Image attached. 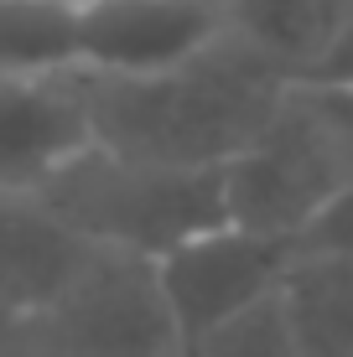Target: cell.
<instances>
[{
	"label": "cell",
	"instance_id": "1",
	"mask_svg": "<svg viewBox=\"0 0 353 357\" xmlns=\"http://www.w3.org/2000/svg\"><path fill=\"white\" fill-rule=\"evenodd\" d=\"M94 135L104 151L161 166L218 171L250 151L281 114L291 73L245 42H224L208 57L161 78H83Z\"/></svg>",
	"mask_w": 353,
	"mask_h": 357
},
{
	"label": "cell",
	"instance_id": "2",
	"mask_svg": "<svg viewBox=\"0 0 353 357\" xmlns=\"http://www.w3.org/2000/svg\"><path fill=\"white\" fill-rule=\"evenodd\" d=\"M57 218L83 233L94 249L130 254V259H161L182 249L187 238L229 223V197H224V166H161V161H136L94 145L78 155L57 181L42 192Z\"/></svg>",
	"mask_w": 353,
	"mask_h": 357
},
{
	"label": "cell",
	"instance_id": "3",
	"mask_svg": "<svg viewBox=\"0 0 353 357\" xmlns=\"http://www.w3.org/2000/svg\"><path fill=\"white\" fill-rule=\"evenodd\" d=\"M16 357H182L156 264L99 249L52 311L21 326Z\"/></svg>",
	"mask_w": 353,
	"mask_h": 357
},
{
	"label": "cell",
	"instance_id": "4",
	"mask_svg": "<svg viewBox=\"0 0 353 357\" xmlns=\"http://www.w3.org/2000/svg\"><path fill=\"white\" fill-rule=\"evenodd\" d=\"M348 181L353 176L338 155V140L291 83L281 114L265 125V135L224 166L229 223L296 243V233L317 218V207Z\"/></svg>",
	"mask_w": 353,
	"mask_h": 357
},
{
	"label": "cell",
	"instance_id": "5",
	"mask_svg": "<svg viewBox=\"0 0 353 357\" xmlns=\"http://www.w3.org/2000/svg\"><path fill=\"white\" fill-rule=\"evenodd\" d=\"M291 254L296 249L286 238H265V233H250L239 223L208 228L198 238H187L182 249L161 254L156 259V285H161L166 316L177 326L182 357H192L234 316L271 301L286 280Z\"/></svg>",
	"mask_w": 353,
	"mask_h": 357
},
{
	"label": "cell",
	"instance_id": "6",
	"mask_svg": "<svg viewBox=\"0 0 353 357\" xmlns=\"http://www.w3.org/2000/svg\"><path fill=\"white\" fill-rule=\"evenodd\" d=\"M224 42V0H83V78H161Z\"/></svg>",
	"mask_w": 353,
	"mask_h": 357
},
{
	"label": "cell",
	"instance_id": "7",
	"mask_svg": "<svg viewBox=\"0 0 353 357\" xmlns=\"http://www.w3.org/2000/svg\"><path fill=\"white\" fill-rule=\"evenodd\" d=\"M94 145L83 78H0V192L36 197Z\"/></svg>",
	"mask_w": 353,
	"mask_h": 357
},
{
	"label": "cell",
	"instance_id": "8",
	"mask_svg": "<svg viewBox=\"0 0 353 357\" xmlns=\"http://www.w3.org/2000/svg\"><path fill=\"white\" fill-rule=\"evenodd\" d=\"M94 243L73 233L42 197L0 192V311L36 321L94 264Z\"/></svg>",
	"mask_w": 353,
	"mask_h": 357
},
{
	"label": "cell",
	"instance_id": "9",
	"mask_svg": "<svg viewBox=\"0 0 353 357\" xmlns=\"http://www.w3.org/2000/svg\"><path fill=\"white\" fill-rule=\"evenodd\" d=\"M224 10L234 42L254 47L291 78H301L348 21L353 0H224Z\"/></svg>",
	"mask_w": 353,
	"mask_h": 357
},
{
	"label": "cell",
	"instance_id": "10",
	"mask_svg": "<svg viewBox=\"0 0 353 357\" xmlns=\"http://www.w3.org/2000/svg\"><path fill=\"white\" fill-rule=\"evenodd\" d=\"M281 305L301 357H353V259L291 254Z\"/></svg>",
	"mask_w": 353,
	"mask_h": 357
},
{
	"label": "cell",
	"instance_id": "11",
	"mask_svg": "<svg viewBox=\"0 0 353 357\" xmlns=\"http://www.w3.org/2000/svg\"><path fill=\"white\" fill-rule=\"evenodd\" d=\"M0 78H83V0H0Z\"/></svg>",
	"mask_w": 353,
	"mask_h": 357
},
{
	"label": "cell",
	"instance_id": "12",
	"mask_svg": "<svg viewBox=\"0 0 353 357\" xmlns=\"http://www.w3.org/2000/svg\"><path fill=\"white\" fill-rule=\"evenodd\" d=\"M192 357H301L296 331H291L286 305H281V290L271 301H260L254 311L234 316L229 326H218Z\"/></svg>",
	"mask_w": 353,
	"mask_h": 357
},
{
	"label": "cell",
	"instance_id": "13",
	"mask_svg": "<svg viewBox=\"0 0 353 357\" xmlns=\"http://www.w3.org/2000/svg\"><path fill=\"white\" fill-rule=\"evenodd\" d=\"M291 249H296V254H333V259H353V181H348V187H338L317 207V218L296 233Z\"/></svg>",
	"mask_w": 353,
	"mask_h": 357
},
{
	"label": "cell",
	"instance_id": "14",
	"mask_svg": "<svg viewBox=\"0 0 353 357\" xmlns=\"http://www.w3.org/2000/svg\"><path fill=\"white\" fill-rule=\"evenodd\" d=\"M296 89L322 114V125L338 140V155H343V166H348V176H353V93L348 89H317V83H296Z\"/></svg>",
	"mask_w": 353,
	"mask_h": 357
},
{
	"label": "cell",
	"instance_id": "15",
	"mask_svg": "<svg viewBox=\"0 0 353 357\" xmlns=\"http://www.w3.org/2000/svg\"><path fill=\"white\" fill-rule=\"evenodd\" d=\"M296 83H317V89H348V93H353V10H348L343 26H338V36L327 42V52H322L307 73H301Z\"/></svg>",
	"mask_w": 353,
	"mask_h": 357
},
{
	"label": "cell",
	"instance_id": "16",
	"mask_svg": "<svg viewBox=\"0 0 353 357\" xmlns=\"http://www.w3.org/2000/svg\"><path fill=\"white\" fill-rule=\"evenodd\" d=\"M21 326H27V321H16L10 311H0V357H16V347H21Z\"/></svg>",
	"mask_w": 353,
	"mask_h": 357
}]
</instances>
